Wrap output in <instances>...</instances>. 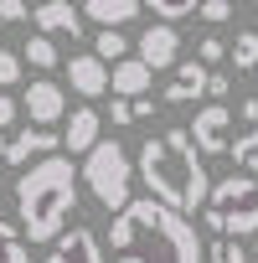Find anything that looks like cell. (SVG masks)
I'll return each instance as SVG.
<instances>
[{
  "instance_id": "cell-20",
  "label": "cell",
  "mask_w": 258,
  "mask_h": 263,
  "mask_svg": "<svg viewBox=\"0 0 258 263\" xmlns=\"http://www.w3.org/2000/svg\"><path fill=\"white\" fill-rule=\"evenodd\" d=\"M227 57H232V67L253 72V67H258V31H237L232 47H227Z\"/></svg>"
},
{
  "instance_id": "cell-32",
  "label": "cell",
  "mask_w": 258,
  "mask_h": 263,
  "mask_svg": "<svg viewBox=\"0 0 258 263\" xmlns=\"http://www.w3.org/2000/svg\"><path fill=\"white\" fill-rule=\"evenodd\" d=\"M237 119H248V124H258V98H243V103H237Z\"/></svg>"
},
{
  "instance_id": "cell-6",
  "label": "cell",
  "mask_w": 258,
  "mask_h": 263,
  "mask_svg": "<svg viewBox=\"0 0 258 263\" xmlns=\"http://www.w3.org/2000/svg\"><path fill=\"white\" fill-rule=\"evenodd\" d=\"M186 135H191V145H196L201 155H227V145H232V108H227V103L196 108Z\"/></svg>"
},
{
  "instance_id": "cell-14",
  "label": "cell",
  "mask_w": 258,
  "mask_h": 263,
  "mask_svg": "<svg viewBox=\"0 0 258 263\" xmlns=\"http://www.w3.org/2000/svg\"><path fill=\"white\" fill-rule=\"evenodd\" d=\"M150 67L140 62V57H119L114 67H108V88H114V98H140V93H150Z\"/></svg>"
},
{
  "instance_id": "cell-31",
  "label": "cell",
  "mask_w": 258,
  "mask_h": 263,
  "mask_svg": "<svg viewBox=\"0 0 258 263\" xmlns=\"http://www.w3.org/2000/svg\"><path fill=\"white\" fill-rule=\"evenodd\" d=\"M129 103H135V119H150V114H155V103H150V93H140V98H129Z\"/></svg>"
},
{
  "instance_id": "cell-35",
  "label": "cell",
  "mask_w": 258,
  "mask_h": 263,
  "mask_svg": "<svg viewBox=\"0 0 258 263\" xmlns=\"http://www.w3.org/2000/svg\"><path fill=\"white\" fill-rule=\"evenodd\" d=\"M232 6H237V0H232Z\"/></svg>"
},
{
  "instance_id": "cell-23",
  "label": "cell",
  "mask_w": 258,
  "mask_h": 263,
  "mask_svg": "<svg viewBox=\"0 0 258 263\" xmlns=\"http://www.w3.org/2000/svg\"><path fill=\"white\" fill-rule=\"evenodd\" d=\"M140 6H150L160 21H181V16H191L201 0H140Z\"/></svg>"
},
{
  "instance_id": "cell-19",
  "label": "cell",
  "mask_w": 258,
  "mask_h": 263,
  "mask_svg": "<svg viewBox=\"0 0 258 263\" xmlns=\"http://www.w3.org/2000/svg\"><path fill=\"white\" fill-rule=\"evenodd\" d=\"M21 62H31V67H42V72H52V67L62 62V57H57V42L36 31V36H26V52H21Z\"/></svg>"
},
{
  "instance_id": "cell-4",
  "label": "cell",
  "mask_w": 258,
  "mask_h": 263,
  "mask_svg": "<svg viewBox=\"0 0 258 263\" xmlns=\"http://www.w3.org/2000/svg\"><path fill=\"white\" fill-rule=\"evenodd\" d=\"M201 222L217 237H248L258 232V176H227L207 191Z\"/></svg>"
},
{
  "instance_id": "cell-22",
  "label": "cell",
  "mask_w": 258,
  "mask_h": 263,
  "mask_svg": "<svg viewBox=\"0 0 258 263\" xmlns=\"http://www.w3.org/2000/svg\"><path fill=\"white\" fill-rule=\"evenodd\" d=\"M207 263H248V248L237 237H217V242H207Z\"/></svg>"
},
{
  "instance_id": "cell-8",
  "label": "cell",
  "mask_w": 258,
  "mask_h": 263,
  "mask_svg": "<svg viewBox=\"0 0 258 263\" xmlns=\"http://www.w3.org/2000/svg\"><path fill=\"white\" fill-rule=\"evenodd\" d=\"M26 119L31 124H42V129H52L57 119H67V93L52 83V78H36V83H26Z\"/></svg>"
},
{
  "instance_id": "cell-2",
  "label": "cell",
  "mask_w": 258,
  "mask_h": 263,
  "mask_svg": "<svg viewBox=\"0 0 258 263\" xmlns=\"http://www.w3.org/2000/svg\"><path fill=\"white\" fill-rule=\"evenodd\" d=\"M140 181L150 186L155 201H165L171 212L191 217L207 206V191H212V176H207V160L201 150L191 145L186 129H165V135L145 140L140 145Z\"/></svg>"
},
{
  "instance_id": "cell-7",
  "label": "cell",
  "mask_w": 258,
  "mask_h": 263,
  "mask_svg": "<svg viewBox=\"0 0 258 263\" xmlns=\"http://www.w3.org/2000/svg\"><path fill=\"white\" fill-rule=\"evenodd\" d=\"M140 62H145L150 72L176 67V62H181V31H176L171 21H155L150 31H140Z\"/></svg>"
},
{
  "instance_id": "cell-33",
  "label": "cell",
  "mask_w": 258,
  "mask_h": 263,
  "mask_svg": "<svg viewBox=\"0 0 258 263\" xmlns=\"http://www.w3.org/2000/svg\"><path fill=\"white\" fill-rule=\"evenodd\" d=\"M6 145H11V135H6V129H0V160H6Z\"/></svg>"
},
{
  "instance_id": "cell-12",
  "label": "cell",
  "mask_w": 258,
  "mask_h": 263,
  "mask_svg": "<svg viewBox=\"0 0 258 263\" xmlns=\"http://www.w3.org/2000/svg\"><path fill=\"white\" fill-rule=\"evenodd\" d=\"M62 145V135H52V129H42V124H26L21 135H11V145H6V160L11 165H26V160H42V155H52Z\"/></svg>"
},
{
  "instance_id": "cell-18",
  "label": "cell",
  "mask_w": 258,
  "mask_h": 263,
  "mask_svg": "<svg viewBox=\"0 0 258 263\" xmlns=\"http://www.w3.org/2000/svg\"><path fill=\"white\" fill-rule=\"evenodd\" d=\"M232 165L243 171V176H258V129H248V135H232Z\"/></svg>"
},
{
  "instance_id": "cell-5",
  "label": "cell",
  "mask_w": 258,
  "mask_h": 263,
  "mask_svg": "<svg viewBox=\"0 0 258 263\" xmlns=\"http://www.w3.org/2000/svg\"><path fill=\"white\" fill-rule=\"evenodd\" d=\"M83 181H88V191H93V201L103 212H124L129 201H135L129 196L135 191V165H129V150L119 140H98L83 155Z\"/></svg>"
},
{
  "instance_id": "cell-17",
  "label": "cell",
  "mask_w": 258,
  "mask_h": 263,
  "mask_svg": "<svg viewBox=\"0 0 258 263\" xmlns=\"http://www.w3.org/2000/svg\"><path fill=\"white\" fill-rule=\"evenodd\" d=\"M93 57H98V62H119V57H129V36H124L119 26H98V36H93Z\"/></svg>"
},
{
  "instance_id": "cell-37",
  "label": "cell",
  "mask_w": 258,
  "mask_h": 263,
  "mask_svg": "<svg viewBox=\"0 0 258 263\" xmlns=\"http://www.w3.org/2000/svg\"><path fill=\"white\" fill-rule=\"evenodd\" d=\"M253 72H258V67H253Z\"/></svg>"
},
{
  "instance_id": "cell-11",
  "label": "cell",
  "mask_w": 258,
  "mask_h": 263,
  "mask_svg": "<svg viewBox=\"0 0 258 263\" xmlns=\"http://www.w3.org/2000/svg\"><path fill=\"white\" fill-rule=\"evenodd\" d=\"M67 88H72L78 98H103V93H108V62H98L93 52L67 57Z\"/></svg>"
},
{
  "instance_id": "cell-28",
  "label": "cell",
  "mask_w": 258,
  "mask_h": 263,
  "mask_svg": "<svg viewBox=\"0 0 258 263\" xmlns=\"http://www.w3.org/2000/svg\"><path fill=\"white\" fill-rule=\"evenodd\" d=\"M108 124H135V103H129V98H114V103H108Z\"/></svg>"
},
{
  "instance_id": "cell-24",
  "label": "cell",
  "mask_w": 258,
  "mask_h": 263,
  "mask_svg": "<svg viewBox=\"0 0 258 263\" xmlns=\"http://www.w3.org/2000/svg\"><path fill=\"white\" fill-rule=\"evenodd\" d=\"M16 83H21V52L0 47V88H16Z\"/></svg>"
},
{
  "instance_id": "cell-26",
  "label": "cell",
  "mask_w": 258,
  "mask_h": 263,
  "mask_svg": "<svg viewBox=\"0 0 258 263\" xmlns=\"http://www.w3.org/2000/svg\"><path fill=\"white\" fill-rule=\"evenodd\" d=\"M196 16H201V21H212V26H222V21L232 16V0H201Z\"/></svg>"
},
{
  "instance_id": "cell-21",
  "label": "cell",
  "mask_w": 258,
  "mask_h": 263,
  "mask_svg": "<svg viewBox=\"0 0 258 263\" xmlns=\"http://www.w3.org/2000/svg\"><path fill=\"white\" fill-rule=\"evenodd\" d=\"M0 263H31V253H26V237H21L11 222H0Z\"/></svg>"
},
{
  "instance_id": "cell-9",
  "label": "cell",
  "mask_w": 258,
  "mask_h": 263,
  "mask_svg": "<svg viewBox=\"0 0 258 263\" xmlns=\"http://www.w3.org/2000/svg\"><path fill=\"white\" fill-rule=\"evenodd\" d=\"M42 263H103V242L93 227H67L62 237H52V253Z\"/></svg>"
},
{
  "instance_id": "cell-16",
  "label": "cell",
  "mask_w": 258,
  "mask_h": 263,
  "mask_svg": "<svg viewBox=\"0 0 258 263\" xmlns=\"http://www.w3.org/2000/svg\"><path fill=\"white\" fill-rule=\"evenodd\" d=\"M88 21H98V26H129V21H135L140 16V0H83V6H78Z\"/></svg>"
},
{
  "instance_id": "cell-29",
  "label": "cell",
  "mask_w": 258,
  "mask_h": 263,
  "mask_svg": "<svg viewBox=\"0 0 258 263\" xmlns=\"http://www.w3.org/2000/svg\"><path fill=\"white\" fill-rule=\"evenodd\" d=\"M16 119H21V103H16L11 93H0V129H11Z\"/></svg>"
},
{
  "instance_id": "cell-10",
  "label": "cell",
  "mask_w": 258,
  "mask_h": 263,
  "mask_svg": "<svg viewBox=\"0 0 258 263\" xmlns=\"http://www.w3.org/2000/svg\"><path fill=\"white\" fill-rule=\"evenodd\" d=\"M31 21H36L42 36H67V42L83 36V11L72 6V0H42V6L31 11Z\"/></svg>"
},
{
  "instance_id": "cell-13",
  "label": "cell",
  "mask_w": 258,
  "mask_h": 263,
  "mask_svg": "<svg viewBox=\"0 0 258 263\" xmlns=\"http://www.w3.org/2000/svg\"><path fill=\"white\" fill-rule=\"evenodd\" d=\"M98 129H103V119H98V108H72L67 114V129H62V145H67V155H88L93 145H98Z\"/></svg>"
},
{
  "instance_id": "cell-15",
  "label": "cell",
  "mask_w": 258,
  "mask_h": 263,
  "mask_svg": "<svg viewBox=\"0 0 258 263\" xmlns=\"http://www.w3.org/2000/svg\"><path fill=\"white\" fill-rule=\"evenodd\" d=\"M207 72L212 67H201V62H176V78L165 83V103H196L201 93H207Z\"/></svg>"
},
{
  "instance_id": "cell-25",
  "label": "cell",
  "mask_w": 258,
  "mask_h": 263,
  "mask_svg": "<svg viewBox=\"0 0 258 263\" xmlns=\"http://www.w3.org/2000/svg\"><path fill=\"white\" fill-rule=\"evenodd\" d=\"M222 57H227V42H222V36H201L196 62H201V67H212V62H222Z\"/></svg>"
},
{
  "instance_id": "cell-30",
  "label": "cell",
  "mask_w": 258,
  "mask_h": 263,
  "mask_svg": "<svg viewBox=\"0 0 258 263\" xmlns=\"http://www.w3.org/2000/svg\"><path fill=\"white\" fill-rule=\"evenodd\" d=\"M0 21H26V0H0Z\"/></svg>"
},
{
  "instance_id": "cell-38",
  "label": "cell",
  "mask_w": 258,
  "mask_h": 263,
  "mask_svg": "<svg viewBox=\"0 0 258 263\" xmlns=\"http://www.w3.org/2000/svg\"><path fill=\"white\" fill-rule=\"evenodd\" d=\"M253 237H258V232H253Z\"/></svg>"
},
{
  "instance_id": "cell-36",
  "label": "cell",
  "mask_w": 258,
  "mask_h": 263,
  "mask_svg": "<svg viewBox=\"0 0 258 263\" xmlns=\"http://www.w3.org/2000/svg\"><path fill=\"white\" fill-rule=\"evenodd\" d=\"M0 186H6V181H0Z\"/></svg>"
},
{
  "instance_id": "cell-3",
  "label": "cell",
  "mask_w": 258,
  "mask_h": 263,
  "mask_svg": "<svg viewBox=\"0 0 258 263\" xmlns=\"http://www.w3.org/2000/svg\"><path fill=\"white\" fill-rule=\"evenodd\" d=\"M78 206V165L67 155H42L26 165V176L16 181V212L26 227V242H52L62 237L67 217Z\"/></svg>"
},
{
  "instance_id": "cell-1",
  "label": "cell",
  "mask_w": 258,
  "mask_h": 263,
  "mask_svg": "<svg viewBox=\"0 0 258 263\" xmlns=\"http://www.w3.org/2000/svg\"><path fill=\"white\" fill-rule=\"evenodd\" d=\"M108 248L129 263H207V242L196 237L191 217L171 212L155 196L129 201L124 212H114Z\"/></svg>"
},
{
  "instance_id": "cell-27",
  "label": "cell",
  "mask_w": 258,
  "mask_h": 263,
  "mask_svg": "<svg viewBox=\"0 0 258 263\" xmlns=\"http://www.w3.org/2000/svg\"><path fill=\"white\" fill-rule=\"evenodd\" d=\"M227 93H232V78H227V72H207V98H212V103H222Z\"/></svg>"
},
{
  "instance_id": "cell-34",
  "label": "cell",
  "mask_w": 258,
  "mask_h": 263,
  "mask_svg": "<svg viewBox=\"0 0 258 263\" xmlns=\"http://www.w3.org/2000/svg\"><path fill=\"white\" fill-rule=\"evenodd\" d=\"M119 263H129V258H119Z\"/></svg>"
}]
</instances>
